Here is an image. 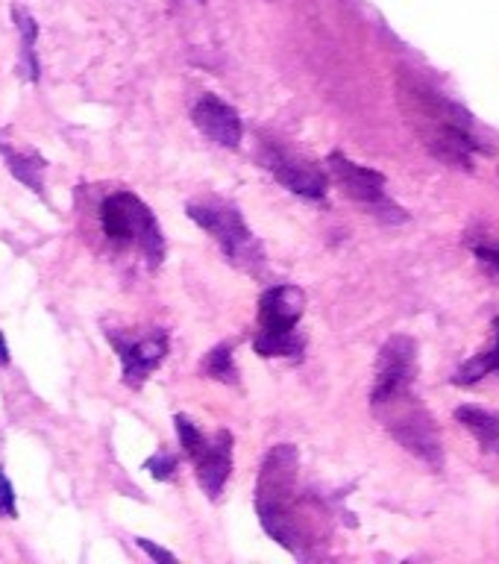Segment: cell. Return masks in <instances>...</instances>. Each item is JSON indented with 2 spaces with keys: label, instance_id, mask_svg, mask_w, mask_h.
Masks as SVG:
<instances>
[{
  "label": "cell",
  "instance_id": "1",
  "mask_svg": "<svg viewBox=\"0 0 499 564\" xmlns=\"http://www.w3.org/2000/svg\"><path fill=\"white\" fill-rule=\"evenodd\" d=\"M297 474L300 456L291 444H276L264 456L256 482V514L268 535L280 546L300 555L303 527L297 518Z\"/></svg>",
  "mask_w": 499,
  "mask_h": 564
},
{
  "label": "cell",
  "instance_id": "2",
  "mask_svg": "<svg viewBox=\"0 0 499 564\" xmlns=\"http://www.w3.org/2000/svg\"><path fill=\"white\" fill-rule=\"evenodd\" d=\"M405 97L414 104V118L421 127L423 144L441 162L453 167H474L476 153H491V148L474 135V121L458 104L447 100L441 91L412 86L405 88Z\"/></svg>",
  "mask_w": 499,
  "mask_h": 564
},
{
  "label": "cell",
  "instance_id": "3",
  "mask_svg": "<svg viewBox=\"0 0 499 564\" xmlns=\"http://www.w3.org/2000/svg\"><path fill=\"white\" fill-rule=\"evenodd\" d=\"M306 312V294L297 285H271L259 300V333L256 352L262 359H300L306 338L297 333L300 317Z\"/></svg>",
  "mask_w": 499,
  "mask_h": 564
},
{
  "label": "cell",
  "instance_id": "4",
  "mask_svg": "<svg viewBox=\"0 0 499 564\" xmlns=\"http://www.w3.org/2000/svg\"><path fill=\"white\" fill-rule=\"evenodd\" d=\"M100 227L115 247H135L150 268H159L165 259V236L159 229L156 215L132 192H115L100 203Z\"/></svg>",
  "mask_w": 499,
  "mask_h": 564
},
{
  "label": "cell",
  "instance_id": "5",
  "mask_svg": "<svg viewBox=\"0 0 499 564\" xmlns=\"http://www.w3.org/2000/svg\"><path fill=\"white\" fill-rule=\"evenodd\" d=\"M373 412L379 414L382 426L394 435L400 447L423 458L435 470L444 467V447H441L438 430H435L430 412L417 403V397H412V391L391 397L386 403H377Z\"/></svg>",
  "mask_w": 499,
  "mask_h": 564
},
{
  "label": "cell",
  "instance_id": "6",
  "mask_svg": "<svg viewBox=\"0 0 499 564\" xmlns=\"http://www.w3.org/2000/svg\"><path fill=\"white\" fill-rule=\"evenodd\" d=\"M188 218L209 232L220 245V250L227 253V259L245 271H256L264 262V253L256 236L247 227L245 215L232 206V203H188L185 206Z\"/></svg>",
  "mask_w": 499,
  "mask_h": 564
},
{
  "label": "cell",
  "instance_id": "7",
  "mask_svg": "<svg viewBox=\"0 0 499 564\" xmlns=\"http://www.w3.org/2000/svg\"><path fill=\"white\" fill-rule=\"evenodd\" d=\"M174 423L185 456L194 462L203 494L209 500H218L227 488L229 474H232V435L227 430H218L209 438V435H203L200 426L188 414H176Z\"/></svg>",
  "mask_w": 499,
  "mask_h": 564
},
{
  "label": "cell",
  "instance_id": "8",
  "mask_svg": "<svg viewBox=\"0 0 499 564\" xmlns=\"http://www.w3.org/2000/svg\"><path fill=\"white\" fill-rule=\"evenodd\" d=\"M326 162H329L335 183L341 185L347 197L373 209V215H379L382 220H405L403 209L386 197V174H379L377 167L359 165V162H352L338 150L329 153Z\"/></svg>",
  "mask_w": 499,
  "mask_h": 564
},
{
  "label": "cell",
  "instance_id": "9",
  "mask_svg": "<svg viewBox=\"0 0 499 564\" xmlns=\"http://www.w3.org/2000/svg\"><path fill=\"white\" fill-rule=\"evenodd\" d=\"M414 377H417V344L409 335H391L379 350L370 405L386 403L391 397L412 391Z\"/></svg>",
  "mask_w": 499,
  "mask_h": 564
},
{
  "label": "cell",
  "instance_id": "10",
  "mask_svg": "<svg viewBox=\"0 0 499 564\" xmlns=\"http://www.w3.org/2000/svg\"><path fill=\"white\" fill-rule=\"evenodd\" d=\"M259 159L262 165L273 174V180L289 188V192L306 197V200H324L326 192H329V180L317 165L300 159L297 153L280 148L276 141H264L259 144Z\"/></svg>",
  "mask_w": 499,
  "mask_h": 564
},
{
  "label": "cell",
  "instance_id": "11",
  "mask_svg": "<svg viewBox=\"0 0 499 564\" xmlns=\"http://www.w3.org/2000/svg\"><path fill=\"white\" fill-rule=\"evenodd\" d=\"M109 341H112L118 359H121L123 368V382L139 391L144 382L150 379V373L165 361L167 356V333L165 329H153L150 335H141V338H130V335H118L109 329Z\"/></svg>",
  "mask_w": 499,
  "mask_h": 564
},
{
  "label": "cell",
  "instance_id": "12",
  "mask_svg": "<svg viewBox=\"0 0 499 564\" xmlns=\"http://www.w3.org/2000/svg\"><path fill=\"white\" fill-rule=\"evenodd\" d=\"M192 121L206 139L227 150H236L241 144V135H245V123H241L238 112L229 104H224L218 95H203L192 106Z\"/></svg>",
  "mask_w": 499,
  "mask_h": 564
},
{
  "label": "cell",
  "instance_id": "13",
  "mask_svg": "<svg viewBox=\"0 0 499 564\" xmlns=\"http://www.w3.org/2000/svg\"><path fill=\"white\" fill-rule=\"evenodd\" d=\"M0 156L7 162L9 174L15 176L18 183L26 185L30 192L44 194V171H47V159L35 150H15L9 144H0Z\"/></svg>",
  "mask_w": 499,
  "mask_h": 564
},
{
  "label": "cell",
  "instance_id": "14",
  "mask_svg": "<svg viewBox=\"0 0 499 564\" xmlns=\"http://www.w3.org/2000/svg\"><path fill=\"white\" fill-rule=\"evenodd\" d=\"M465 430H470L482 449H493L499 444V414L497 412H488L482 405H458L456 412H453Z\"/></svg>",
  "mask_w": 499,
  "mask_h": 564
},
{
  "label": "cell",
  "instance_id": "15",
  "mask_svg": "<svg viewBox=\"0 0 499 564\" xmlns=\"http://www.w3.org/2000/svg\"><path fill=\"white\" fill-rule=\"evenodd\" d=\"M493 344L488 350H482L474 359H467L462 368L453 373V386H476L479 379L491 377L499 370V317H493Z\"/></svg>",
  "mask_w": 499,
  "mask_h": 564
},
{
  "label": "cell",
  "instance_id": "16",
  "mask_svg": "<svg viewBox=\"0 0 499 564\" xmlns=\"http://www.w3.org/2000/svg\"><path fill=\"white\" fill-rule=\"evenodd\" d=\"M18 35H21V77L35 83L39 79V56H35V39H39V26L35 18L24 7H12Z\"/></svg>",
  "mask_w": 499,
  "mask_h": 564
},
{
  "label": "cell",
  "instance_id": "17",
  "mask_svg": "<svg viewBox=\"0 0 499 564\" xmlns=\"http://www.w3.org/2000/svg\"><path fill=\"white\" fill-rule=\"evenodd\" d=\"M203 373L215 382H224V386H238V368L236 361H232V350H229V344H218V347H211L206 352V359H203Z\"/></svg>",
  "mask_w": 499,
  "mask_h": 564
},
{
  "label": "cell",
  "instance_id": "18",
  "mask_svg": "<svg viewBox=\"0 0 499 564\" xmlns=\"http://www.w3.org/2000/svg\"><path fill=\"white\" fill-rule=\"evenodd\" d=\"M470 250L479 259L485 271L491 273L493 280L499 282V241H491V238H479V241H470Z\"/></svg>",
  "mask_w": 499,
  "mask_h": 564
},
{
  "label": "cell",
  "instance_id": "19",
  "mask_svg": "<svg viewBox=\"0 0 499 564\" xmlns=\"http://www.w3.org/2000/svg\"><path fill=\"white\" fill-rule=\"evenodd\" d=\"M144 470H150V476L159 479V482H167V479H174L176 476V456L174 453H167V449H156V453L144 462Z\"/></svg>",
  "mask_w": 499,
  "mask_h": 564
},
{
  "label": "cell",
  "instance_id": "20",
  "mask_svg": "<svg viewBox=\"0 0 499 564\" xmlns=\"http://www.w3.org/2000/svg\"><path fill=\"white\" fill-rule=\"evenodd\" d=\"M0 518H18L15 488L9 482V476L3 474V465H0Z\"/></svg>",
  "mask_w": 499,
  "mask_h": 564
},
{
  "label": "cell",
  "instance_id": "21",
  "mask_svg": "<svg viewBox=\"0 0 499 564\" xmlns=\"http://www.w3.org/2000/svg\"><path fill=\"white\" fill-rule=\"evenodd\" d=\"M135 544L144 550V553L150 555V558H156L159 564H167V562H176L174 553H167V550H162V546H156L153 541H148V538H135Z\"/></svg>",
  "mask_w": 499,
  "mask_h": 564
},
{
  "label": "cell",
  "instance_id": "22",
  "mask_svg": "<svg viewBox=\"0 0 499 564\" xmlns=\"http://www.w3.org/2000/svg\"><path fill=\"white\" fill-rule=\"evenodd\" d=\"M9 361V344L7 338H3V333H0V365H7Z\"/></svg>",
  "mask_w": 499,
  "mask_h": 564
}]
</instances>
